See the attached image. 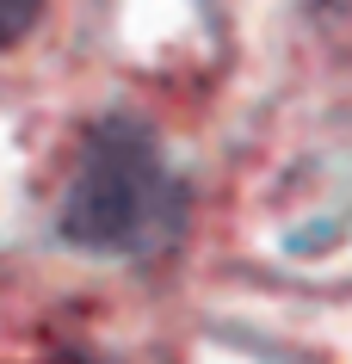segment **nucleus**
I'll use <instances>...</instances> for the list:
<instances>
[{"label":"nucleus","instance_id":"f03ea898","mask_svg":"<svg viewBox=\"0 0 352 364\" xmlns=\"http://www.w3.org/2000/svg\"><path fill=\"white\" fill-rule=\"evenodd\" d=\"M43 19V0H0V56Z\"/></svg>","mask_w":352,"mask_h":364},{"label":"nucleus","instance_id":"f257e3e1","mask_svg":"<svg viewBox=\"0 0 352 364\" xmlns=\"http://www.w3.org/2000/svg\"><path fill=\"white\" fill-rule=\"evenodd\" d=\"M186 229V186L155 149V136L130 117H105L68 173L62 235L87 253H161Z\"/></svg>","mask_w":352,"mask_h":364}]
</instances>
